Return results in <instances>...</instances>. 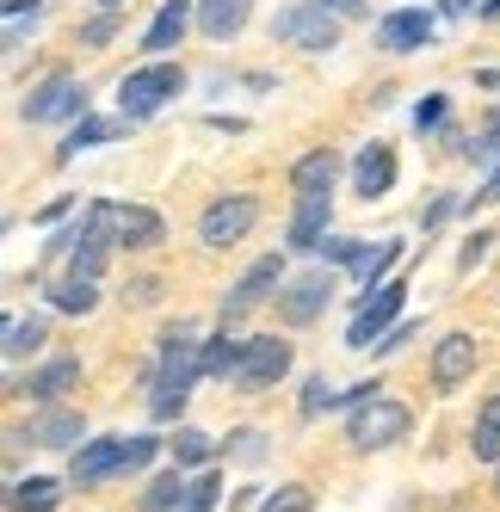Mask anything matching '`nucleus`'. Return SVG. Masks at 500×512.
Returning <instances> with one entry per match:
<instances>
[{"mask_svg": "<svg viewBox=\"0 0 500 512\" xmlns=\"http://www.w3.org/2000/svg\"><path fill=\"white\" fill-rule=\"evenodd\" d=\"M204 377V340L192 327H167L161 346H155V383H149V414L155 420H180L186 401H192V383Z\"/></svg>", "mask_w": 500, "mask_h": 512, "instance_id": "f257e3e1", "label": "nucleus"}, {"mask_svg": "<svg viewBox=\"0 0 500 512\" xmlns=\"http://www.w3.org/2000/svg\"><path fill=\"white\" fill-rule=\"evenodd\" d=\"M186 93V68L180 62H167V56H155V62H142V68H130V75L118 81V112L130 118V124H149L167 99H180Z\"/></svg>", "mask_w": 500, "mask_h": 512, "instance_id": "f03ea898", "label": "nucleus"}, {"mask_svg": "<svg viewBox=\"0 0 500 512\" xmlns=\"http://www.w3.org/2000/svg\"><path fill=\"white\" fill-rule=\"evenodd\" d=\"M408 432H414V414L396 395H377V401H365V408L346 414V445L352 451H389V445H402Z\"/></svg>", "mask_w": 500, "mask_h": 512, "instance_id": "7ed1b4c3", "label": "nucleus"}, {"mask_svg": "<svg viewBox=\"0 0 500 512\" xmlns=\"http://www.w3.org/2000/svg\"><path fill=\"white\" fill-rule=\"evenodd\" d=\"M272 44H291V50H309V56H328L340 44V13L315 7V0H291L278 19H272Z\"/></svg>", "mask_w": 500, "mask_h": 512, "instance_id": "20e7f679", "label": "nucleus"}, {"mask_svg": "<svg viewBox=\"0 0 500 512\" xmlns=\"http://www.w3.org/2000/svg\"><path fill=\"white\" fill-rule=\"evenodd\" d=\"M19 118H25V124H81V118H87V87L68 75V68H50V75L25 93Z\"/></svg>", "mask_w": 500, "mask_h": 512, "instance_id": "39448f33", "label": "nucleus"}, {"mask_svg": "<svg viewBox=\"0 0 500 512\" xmlns=\"http://www.w3.org/2000/svg\"><path fill=\"white\" fill-rule=\"evenodd\" d=\"M278 290H284V253H260V260L235 278V290L223 297V327H235L241 315H254L260 303H278Z\"/></svg>", "mask_w": 500, "mask_h": 512, "instance_id": "423d86ee", "label": "nucleus"}, {"mask_svg": "<svg viewBox=\"0 0 500 512\" xmlns=\"http://www.w3.org/2000/svg\"><path fill=\"white\" fill-rule=\"evenodd\" d=\"M334 303V266H315V272H297V278H284L278 290V321L284 327H309L321 321Z\"/></svg>", "mask_w": 500, "mask_h": 512, "instance_id": "0eeeda50", "label": "nucleus"}, {"mask_svg": "<svg viewBox=\"0 0 500 512\" xmlns=\"http://www.w3.org/2000/svg\"><path fill=\"white\" fill-rule=\"evenodd\" d=\"M260 223V198L254 192H229V198H217L204 216H198V241L204 247H235V241H247V229Z\"/></svg>", "mask_w": 500, "mask_h": 512, "instance_id": "6e6552de", "label": "nucleus"}, {"mask_svg": "<svg viewBox=\"0 0 500 512\" xmlns=\"http://www.w3.org/2000/svg\"><path fill=\"white\" fill-rule=\"evenodd\" d=\"M402 303H408V284H402V278H389V284L377 290V297H371L359 315H352V327H346V346H352V352H371V346L389 334V327L402 321Z\"/></svg>", "mask_w": 500, "mask_h": 512, "instance_id": "1a4fd4ad", "label": "nucleus"}, {"mask_svg": "<svg viewBox=\"0 0 500 512\" xmlns=\"http://www.w3.org/2000/svg\"><path fill=\"white\" fill-rule=\"evenodd\" d=\"M284 377H291V340H278V334L247 340V358H241V371H235V389L241 395H260V389H272Z\"/></svg>", "mask_w": 500, "mask_h": 512, "instance_id": "9d476101", "label": "nucleus"}, {"mask_svg": "<svg viewBox=\"0 0 500 512\" xmlns=\"http://www.w3.org/2000/svg\"><path fill=\"white\" fill-rule=\"evenodd\" d=\"M476 358H482L476 334H463V327H451V334H439V346H433V364H426V377H433V389H439V395H451V389H463V383L476 377Z\"/></svg>", "mask_w": 500, "mask_h": 512, "instance_id": "9b49d317", "label": "nucleus"}, {"mask_svg": "<svg viewBox=\"0 0 500 512\" xmlns=\"http://www.w3.org/2000/svg\"><path fill=\"white\" fill-rule=\"evenodd\" d=\"M31 445H38V451H81L87 445V414L50 401V408L31 414Z\"/></svg>", "mask_w": 500, "mask_h": 512, "instance_id": "f8f14e48", "label": "nucleus"}, {"mask_svg": "<svg viewBox=\"0 0 500 512\" xmlns=\"http://www.w3.org/2000/svg\"><path fill=\"white\" fill-rule=\"evenodd\" d=\"M426 38H433V13L426 7H396L377 19V50H389V56H414V50H426Z\"/></svg>", "mask_w": 500, "mask_h": 512, "instance_id": "ddd939ff", "label": "nucleus"}, {"mask_svg": "<svg viewBox=\"0 0 500 512\" xmlns=\"http://www.w3.org/2000/svg\"><path fill=\"white\" fill-rule=\"evenodd\" d=\"M112 475H124V438H87V445L68 457V482L75 488H99V482H112Z\"/></svg>", "mask_w": 500, "mask_h": 512, "instance_id": "4468645a", "label": "nucleus"}, {"mask_svg": "<svg viewBox=\"0 0 500 512\" xmlns=\"http://www.w3.org/2000/svg\"><path fill=\"white\" fill-rule=\"evenodd\" d=\"M396 149L389 142H371V149H359V161H352V192H359L365 204L389 198V186H396Z\"/></svg>", "mask_w": 500, "mask_h": 512, "instance_id": "2eb2a0df", "label": "nucleus"}, {"mask_svg": "<svg viewBox=\"0 0 500 512\" xmlns=\"http://www.w3.org/2000/svg\"><path fill=\"white\" fill-rule=\"evenodd\" d=\"M328 216H334V192H303L297 210H291V229H284L291 253H315L321 235H328Z\"/></svg>", "mask_w": 500, "mask_h": 512, "instance_id": "dca6fc26", "label": "nucleus"}, {"mask_svg": "<svg viewBox=\"0 0 500 512\" xmlns=\"http://www.w3.org/2000/svg\"><path fill=\"white\" fill-rule=\"evenodd\" d=\"M192 25H198V0H161V13L149 19V31H142V50H149V56L180 50V38Z\"/></svg>", "mask_w": 500, "mask_h": 512, "instance_id": "f3484780", "label": "nucleus"}, {"mask_svg": "<svg viewBox=\"0 0 500 512\" xmlns=\"http://www.w3.org/2000/svg\"><path fill=\"white\" fill-rule=\"evenodd\" d=\"M75 383H81V358H75V352H62V358L38 364V371L25 377V383H19V395H25V401H38V408H50V401H62Z\"/></svg>", "mask_w": 500, "mask_h": 512, "instance_id": "a211bd4d", "label": "nucleus"}, {"mask_svg": "<svg viewBox=\"0 0 500 512\" xmlns=\"http://www.w3.org/2000/svg\"><path fill=\"white\" fill-rule=\"evenodd\" d=\"M396 260H402V241H377V247H365V253H359V260H352V266H346L352 278H359V297H352V303H359V309H365V303L377 297V290L389 284V272H396Z\"/></svg>", "mask_w": 500, "mask_h": 512, "instance_id": "6ab92c4d", "label": "nucleus"}, {"mask_svg": "<svg viewBox=\"0 0 500 512\" xmlns=\"http://www.w3.org/2000/svg\"><path fill=\"white\" fill-rule=\"evenodd\" d=\"M161 235H167L161 210H149V204H118V247L149 253V247H161Z\"/></svg>", "mask_w": 500, "mask_h": 512, "instance_id": "aec40b11", "label": "nucleus"}, {"mask_svg": "<svg viewBox=\"0 0 500 512\" xmlns=\"http://www.w3.org/2000/svg\"><path fill=\"white\" fill-rule=\"evenodd\" d=\"M247 13H254V0H198V31L210 44H229L247 25Z\"/></svg>", "mask_w": 500, "mask_h": 512, "instance_id": "412c9836", "label": "nucleus"}, {"mask_svg": "<svg viewBox=\"0 0 500 512\" xmlns=\"http://www.w3.org/2000/svg\"><path fill=\"white\" fill-rule=\"evenodd\" d=\"M124 124H130V118H93V112H87V118H81L75 130L62 136V149H56V161L68 167V161H75L81 149H99V142H118V136H124Z\"/></svg>", "mask_w": 500, "mask_h": 512, "instance_id": "4be33fe9", "label": "nucleus"}, {"mask_svg": "<svg viewBox=\"0 0 500 512\" xmlns=\"http://www.w3.org/2000/svg\"><path fill=\"white\" fill-rule=\"evenodd\" d=\"M334 179H340V155H334V149H309V155L291 161L297 198H303V192H334Z\"/></svg>", "mask_w": 500, "mask_h": 512, "instance_id": "5701e85b", "label": "nucleus"}, {"mask_svg": "<svg viewBox=\"0 0 500 512\" xmlns=\"http://www.w3.org/2000/svg\"><path fill=\"white\" fill-rule=\"evenodd\" d=\"M241 358H247V340H235V327H223V334H210V340H204V377L235 383Z\"/></svg>", "mask_w": 500, "mask_h": 512, "instance_id": "b1692460", "label": "nucleus"}, {"mask_svg": "<svg viewBox=\"0 0 500 512\" xmlns=\"http://www.w3.org/2000/svg\"><path fill=\"white\" fill-rule=\"evenodd\" d=\"M62 506V482L56 475H31V482H13L7 512H56Z\"/></svg>", "mask_w": 500, "mask_h": 512, "instance_id": "393cba45", "label": "nucleus"}, {"mask_svg": "<svg viewBox=\"0 0 500 512\" xmlns=\"http://www.w3.org/2000/svg\"><path fill=\"white\" fill-rule=\"evenodd\" d=\"M44 340H50V321L44 315H13L7 321V346H0V352H7V364H19V358L38 352Z\"/></svg>", "mask_w": 500, "mask_h": 512, "instance_id": "a878e982", "label": "nucleus"}, {"mask_svg": "<svg viewBox=\"0 0 500 512\" xmlns=\"http://www.w3.org/2000/svg\"><path fill=\"white\" fill-rule=\"evenodd\" d=\"M186 488H192V482H186V469L173 463L167 475H155V482L142 488V512H180V506H186Z\"/></svg>", "mask_w": 500, "mask_h": 512, "instance_id": "bb28decb", "label": "nucleus"}, {"mask_svg": "<svg viewBox=\"0 0 500 512\" xmlns=\"http://www.w3.org/2000/svg\"><path fill=\"white\" fill-rule=\"evenodd\" d=\"M93 303H99V284L93 278H56L50 284V309H62V315H93Z\"/></svg>", "mask_w": 500, "mask_h": 512, "instance_id": "cd10ccee", "label": "nucleus"}, {"mask_svg": "<svg viewBox=\"0 0 500 512\" xmlns=\"http://www.w3.org/2000/svg\"><path fill=\"white\" fill-rule=\"evenodd\" d=\"M470 451H476V463H500V395L482 401V414L470 426Z\"/></svg>", "mask_w": 500, "mask_h": 512, "instance_id": "c85d7f7f", "label": "nucleus"}, {"mask_svg": "<svg viewBox=\"0 0 500 512\" xmlns=\"http://www.w3.org/2000/svg\"><path fill=\"white\" fill-rule=\"evenodd\" d=\"M167 451H173V463H180V469H210V457H217V438L198 432V426H180Z\"/></svg>", "mask_w": 500, "mask_h": 512, "instance_id": "c756f323", "label": "nucleus"}, {"mask_svg": "<svg viewBox=\"0 0 500 512\" xmlns=\"http://www.w3.org/2000/svg\"><path fill=\"white\" fill-rule=\"evenodd\" d=\"M105 260H112V241H81L75 253H68V272H75V278H93V284H99Z\"/></svg>", "mask_w": 500, "mask_h": 512, "instance_id": "7c9ffc66", "label": "nucleus"}, {"mask_svg": "<svg viewBox=\"0 0 500 512\" xmlns=\"http://www.w3.org/2000/svg\"><path fill=\"white\" fill-rule=\"evenodd\" d=\"M38 19H44V0H7V50H19Z\"/></svg>", "mask_w": 500, "mask_h": 512, "instance_id": "2f4dec72", "label": "nucleus"}, {"mask_svg": "<svg viewBox=\"0 0 500 512\" xmlns=\"http://www.w3.org/2000/svg\"><path fill=\"white\" fill-rule=\"evenodd\" d=\"M463 161H476V167H500V112L488 118V130H482V136L463 142Z\"/></svg>", "mask_w": 500, "mask_h": 512, "instance_id": "473e14b6", "label": "nucleus"}, {"mask_svg": "<svg viewBox=\"0 0 500 512\" xmlns=\"http://www.w3.org/2000/svg\"><path fill=\"white\" fill-rule=\"evenodd\" d=\"M223 451H229L235 463H247V469H254V463L266 457V432H260V426H235V432H229V445H223Z\"/></svg>", "mask_w": 500, "mask_h": 512, "instance_id": "72a5a7b5", "label": "nucleus"}, {"mask_svg": "<svg viewBox=\"0 0 500 512\" xmlns=\"http://www.w3.org/2000/svg\"><path fill=\"white\" fill-rule=\"evenodd\" d=\"M260 512H315V494H309L303 482H284V488H272V494L260 500Z\"/></svg>", "mask_w": 500, "mask_h": 512, "instance_id": "f704fd0d", "label": "nucleus"}, {"mask_svg": "<svg viewBox=\"0 0 500 512\" xmlns=\"http://www.w3.org/2000/svg\"><path fill=\"white\" fill-rule=\"evenodd\" d=\"M161 457V438L155 432H136V438H124V475H142Z\"/></svg>", "mask_w": 500, "mask_h": 512, "instance_id": "c9c22d12", "label": "nucleus"}, {"mask_svg": "<svg viewBox=\"0 0 500 512\" xmlns=\"http://www.w3.org/2000/svg\"><path fill=\"white\" fill-rule=\"evenodd\" d=\"M118 25H124V13H105V7H99V13L81 25V50H105V44L118 38Z\"/></svg>", "mask_w": 500, "mask_h": 512, "instance_id": "e433bc0d", "label": "nucleus"}, {"mask_svg": "<svg viewBox=\"0 0 500 512\" xmlns=\"http://www.w3.org/2000/svg\"><path fill=\"white\" fill-rule=\"evenodd\" d=\"M217 506H223V482H217V475L204 469L198 482L186 488V506H180V512H217Z\"/></svg>", "mask_w": 500, "mask_h": 512, "instance_id": "4c0bfd02", "label": "nucleus"}, {"mask_svg": "<svg viewBox=\"0 0 500 512\" xmlns=\"http://www.w3.org/2000/svg\"><path fill=\"white\" fill-rule=\"evenodd\" d=\"M297 408H303V420H315V414L340 408V395H334V383H328V377H309V383H303V401H297Z\"/></svg>", "mask_w": 500, "mask_h": 512, "instance_id": "58836bf2", "label": "nucleus"}, {"mask_svg": "<svg viewBox=\"0 0 500 512\" xmlns=\"http://www.w3.org/2000/svg\"><path fill=\"white\" fill-rule=\"evenodd\" d=\"M359 253H365V241H346V235H321L315 260H321V266H352Z\"/></svg>", "mask_w": 500, "mask_h": 512, "instance_id": "ea45409f", "label": "nucleus"}, {"mask_svg": "<svg viewBox=\"0 0 500 512\" xmlns=\"http://www.w3.org/2000/svg\"><path fill=\"white\" fill-rule=\"evenodd\" d=\"M445 118H451V99L445 93H426L414 105V130H445Z\"/></svg>", "mask_w": 500, "mask_h": 512, "instance_id": "a19ab883", "label": "nucleus"}, {"mask_svg": "<svg viewBox=\"0 0 500 512\" xmlns=\"http://www.w3.org/2000/svg\"><path fill=\"white\" fill-rule=\"evenodd\" d=\"M414 334H420V321H414V315H402V321H396V327H389V334H383V340H377L371 352H377V358H396V352H402V346H408Z\"/></svg>", "mask_w": 500, "mask_h": 512, "instance_id": "79ce46f5", "label": "nucleus"}, {"mask_svg": "<svg viewBox=\"0 0 500 512\" xmlns=\"http://www.w3.org/2000/svg\"><path fill=\"white\" fill-rule=\"evenodd\" d=\"M457 210H463V198H451V192H439L433 204H426V210H420V229H426V235H433L439 223H451V216H457Z\"/></svg>", "mask_w": 500, "mask_h": 512, "instance_id": "37998d69", "label": "nucleus"}, {"mask_svg": "<svg viewBox=\"0 0 500 512\" xmlns=\"http://www.w3.org/2000/svg\"><path fill=\"white\" fill-rule=\"evenodd\" d=\"M124 303H130V309H149V303H161V278H136V284L124 290Z\"/></svg>", "mask_w": 500, "mask_h": 512, "instance_id": "c03bdc74", "label": "nucleus"}, {"mask_svg": "<svg viewBox=\"0 0 500 512\" xmlns=\"http://www.w3.org/2000/svg\"><path fill=\"white\" fill-rule=\"evenodd\" d=\"M488 204H500V167H488V179L476 186V198L463 204V210H488Z\"/></svg>", "mask_w": 500, "mask_h": 512, "instance_id": "a18cd8bd", "label": "nucleus"}, {"mask_svg": "<svg viewBox=\"0 0 500 512\" xmlns=\"http://www.w3.org/2000/svg\"><path fill=\"white\" fill-rule=\"evenodd\" d=\"M488 247H494V235H470V241H463V253H457V266H463V272H476V260H482Z\"/></svg>", "mask_w": 500, "mask_h": 512, "instance_id": "49530a36", "label": "nucleus"}, {"mask_svg": "<svg viewBox=\"0 0 500 512\" xmlns=\"http://www.w3.org/2000/svg\"><path fill=\"white\" fill-rule=\"evenodd\" d=\"M68 210H75V198H50V204L38 210V229H56V223H62Z\"/></svg>", "mask_w": 500, "mask_h": 512, "instance_id": "de8ad7c7", "label": "nucleus"}, {"mask_svg": "<svg viewBox=\"0 0 500 512\" xmlns=\"http://www.w3.org/2000/svg\"><path fill=\"white\" fill-rule=\"evenodd\" d=\"M315 7H328V13H359L365 0H315Z\"/></svg>", "mask_w": 500, "mask_h": 512, "instance_id": "09e8293b", "label": "nucleus"}, {"mask_svg": "<svg viewBox=\"0 0 500 512\" xmlns=\"http://www.w3.org/2000/svg\"><path fill=\"white\" fill-rule=\"evenodd\" d=\"M482 19H488V25H500V0H482Z\"/></svg>", "mask_w": 500, "mask_h": 512, "instance_id": "8fccbe9b", "label": "nucleus"}, {"mask_svg": "<svg viewBox=\"0 0 500 512\" xmlns=\"http://www.w3.org/2000/svg\"><path fill=\"white\" fill-rule=\"evenodd\" d=\"M99 7H105V13H124V0H99Z\"/></svg>", "mask_w": 500, "mask_h": 512, "instance_id": "3c124183", "label": "nucleus"}]
</instances>
